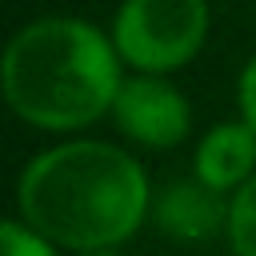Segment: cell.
<instances>
[{
  "instance_id": "6da1fadb",
  "label": "cell",
  "mask_w": 256,
  "mask_h": 256,
  "mask_svg": "<svg viewBox=\"0 0 256 256\" xmlns=\"http://www.w3.org/2000/svg\"><path fill=\"white\" fill-rule=\"evenodd\" d=\"M24 224L44 240L92 252L128 240L148 212V180L128 152L76 140L36 156L20 176Z\"/></svg>"
},
{
  "instance_id": "7a4b0ae2",
  "label": "cell",
  "mask_w": 256,
  "mask_h": 256,
  "mask_svg": "<svg viewBox=\"0 0 256 256\" xmlns=\"http://www.w3.org/2000/svg\"><path fill=\"white\" fill-rule=\"evenodd\" d=\"M112 44L84 20H36L4 52V96L36 128L64 132L92 124L120 92Z\"/></svg>"
},
{
  "instance_id": "3957f363",
  "label": "cell",
  "mask_w": 256,
  "mask_h": 256,
  "mask_svg": "<svg viewBox=\"0 0 256 256\" xmlns=\"http://www.w3.org/2000/svg\"><path fill=\"white\" fill-rule=\"evenodd\" d=\"M204 32V0H124L116 12L112 44L132 68L164 76L200 52Z\"/></svg>"
},
{
  "instance_id": "277c9868",
  "label": "cell",
  "mask_w": 256,
  "mask_h": 256,
  "mask_svg": "<svg viewBox=\"0 0 256 256\" xmlns=\"http://www.w3.org/2000/svg\"><path fill=\"white\" fill-rule=\"evenodd\" d=\"M112 112H116L120 132L140 140L144 148H172V144H180L188 136L184 96L168 80H160L152 72L124 80L116 100H112Z\"/></svg>"
},
{
  "instance_id": "5b68a950",
  "label": "cell",
  "mask_w": 256,
  "mask_h": 256,
  "mask_svg": "<svg viewBox=\"0 0 256 256\" xmlns=\"http://www.w3.org/2000/svg\"><path fill=\"white\" fill-rule=\"evenodd\" d=\"M152 216H156L160 232H168L172 240H184V244L212 240L220 228H228V204L204 180H172L160 192Z\"/></svg>"
},
{
  "instance_id": "8992f818",
  "label": "cell",
  "mask_w": 256,
  "mask_h": 256,
  "mask_svg": "<svg viewBox=\"0 0 256 256\" xmlns=\"http://www.w3.org/2000/svg\"><path fill=\"white\" fill-rule=\"evenodd\" d=\"M256 168V132L240 124H216L196 148V180L212 184L216 192L244 188Z\"/></svg>"
},
{
  "instance_id": "52a82bcc",
  "label": "cell",
  "mask_w": 256,
  "mask_h": 256,
  "mask_svg": "<svg viewBox=\"0 0 256 256\" xmlns=\"http://www.w3.org/2000/svg\"><path fill=\"white\" fill-rule=\"evenodd\" d=\"M228 240L236 256H256V176L244 188H236L228 204Z\"/></svg>"
},
{
  "instance_id": "ba28073f",
  "label": "cell",
  "mask_w": 256,
  "mask_h": 256,
  "mask_svg": "<svg viewBox=\"0 0 256 256\" xmlns=\"http://www.w3.org/2000/svg\"><path fill=\"white\" fill-rule=\"evenodd\" d=\"M0 248H4V256H56L52 244H48L36 228H28V224H20V220H8V224L0 228Z\"/></svg>"
},
{
  "instance_id": "9c48e42d",
  "label": "cell",
  "mask_w": 256,
  "mask_h": 256,
  "mask_svg": "<svg viewBox=\"0 0 256 256\" xmlns=\"http://www.w3.org/2000/svg\"><path fill=\"white\" fill-rule=\"evenodd\" d=\"M240 112H244V124L256 132V56L248 60V68L240 76Z\"/></svg>"
},
{
  "instance_id": "30bf717a",
  "label": "cell",
  "mask_w": 256,
  "mask_h": 256,
  "mask_svg": "<svg viewBox=\"0 0 256 256\" xmlns=\"http://www.w3.org/2000/svg\"><path fill=\"white\" fill-rule=\"evenodd\" d=\"M84 256H120L116 248H92V252H84Z\"/></svg>"
}]
</instances>
